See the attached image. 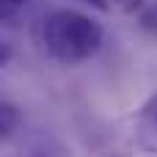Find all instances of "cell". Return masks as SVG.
Instances as JSON below:
<instances>
[{"label": "cell", "instance_id": "4", "mask_svg": "<svg viewBox=\"0 0 157 157\" xmlns=\"http://www.w3.org/2000/svg\"><path fill=\"white\" fill-rule=\"evenodd\" d=\"M83 3L94 6L102 14H121V17L135 14V11L144 8V0H83Z\"/></svg>", "mask_w": 157, "mask_h": 157}, {"label": "cell", "instance_id": "5", "mask_svg": "<svg viewBox=\"0 0 157 157\" xmlns=\"http://www.w3.org/2000/svg\"><path fill=\"white\" fill-rule=\"evenodd\" d=\"M19 127H22V110L14 102L0 99V141L8 138L11 132H17Z\"/></svg>", "mask_w": 157, "mask_h": 157}, {"label": "cell", "instance_id": "1", "mask_svg": "<svg viewBox=\"0 0 157 157\" xmlns=\"http://www.w3.org/2000/svg\"><path fill=\"white\" fill-rule=\"evenodd\" d=\"M44 50L61 63H80L99 52L105 30L97 19L75 8H55L41 25Z\"/></svg>", "mask_w": 157, "mask_h": 157}, {"label": "cell", "instance_id": "2", "mask_svg": "<svg viewBox=\"0 0 157 157\" xmlns=\"http://www.w3.org/2000/svg\"><path fill=\"white\" fill-rule=\"evenodd\" d=\"M132 138H135V146H138L141 152L157 155V94L149 97V99L141 105V110L135 113Z\"/></svg>", "mask_w": 157, "mask_h": 157}, {"label": "cell", "instance_id": "7", "mask_svg": "<svg viewBox=\"0 0 157 157\" xmlns=\"http://www.w3.org/2000/svg\"><path fill=\"white\" fill-rule=\"evenodd\" d=\"M25 3H28V0H0V22L17 17V14L25 8Z\"/></svg>", "mask_w": 157, "mask_h": 157}, {"label": "cell", "instance_id": "8", "mask_svg": "<svg viewBox=\"0 0 157 157\" xmlns=\"http://www.w3.org/2000/svg\"><path fill=\"white\" fill-rule=\"evenodd\" d=\"M11 58H14V47H11L8 41H3V39H0V72L8 66V61H11Z\"/></svg>", "mask_w": 157, "mask_h": 157}, {"label": "cell", "instance_id": "6", "mask_svg": "<svg viewBox=\"0 0 157 157\" xmlns=\"http://www.w3.org/2000/svg\"><path fill=\"white\" fill-rule=\"evenodd\" d=\"M138 25H141L146 33L157 36V3H152V6H144V8L138 11Z\"/></svg>", "mask_w": 157, "mask_h": 157}, {"label": "cell", "instance_id": "3", "mask_svg": "<svg viewBox=\"0 0 157 157\" xmlns=\"http://www.w3.org/2000/svg\"><path fill=\"white\" fill-rule=\"evenodd\" d=\"M8 157H69V149L50 132H33Z\"/></svg>", "mask_w": 157, "mask_h": 157}]
</instances>
